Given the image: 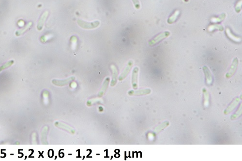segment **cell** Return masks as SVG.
<instances>
[{
	"label": "cell",
	"mask_w": 242,
	"mask_h": 161,
	"mask_svg": "<svg viewBox=\"0 0 242 161\" xmlns=\"http://www.w3.org/2000/svg\"><path fill=\"white\" fill-rule=\"evenodd\" d=\"M55 125L57 127L59 128L62 129L64 130H65V131H68V132H69L71 134H75V132L74 129L72 128L69 125H66L65 123H62V122H56L55 123Z\"/></svg>",
	"instance_id": "obj_8"
},
{
	"label": "cell",
	"mask_w": 242,
	"mask_h": 161,
	"mask_svg": "<svg viewBox=\"0 0 242 161\" xmlns=\"http://www.w3.org/2000/svg\"><path fill=\"white\" fill-rule=\"evenodd\" d=\"M75 78L74 77H71L68 78L67 79L64 80H57V79H53L52 80V83L53 84L57 86H64L66 85L69 84L71 82L75 80Z\"/></svg>",
	"instance_id": "obj_4"
},
{
	"label": "cell",
	"mask_w": 242,
	"mask_h": 161,
	"mask_svg": "<svg viewBox=\"0 0 242 161\" xmlns=\"http://www.w3.org/2000/svg\"><path fill=\"white\" fill-rule=\"evenodd\" d=\"M32 22H29L25 27H23V28L17 31L15 33L16 36H21V35L24 34L25 31H27L32 26Z\"/></svg>",
	"instance_id": "obj_14"
},
{
	"label": "cell",
	"mask_w": 242,
	"mask_h": 161,
	"mask_svg": "<svg viewBox=\"0 0 242 161\" xmlns=\"http://www.w3.org/2000/svg\"><path fill=\"white\" fill-rule=\"evenodd\" d=\"M203 92L204 93V96H205V105H206V103H208L209 99V95L206 89H203Z\"/></svg>",
	"instance_id": "obj_20"
},
{
	"label": "cell",
	"mask_w": 242,
	"mask_h": 161,
	"mask_svg": "<svg viewBox=\"0 0 242 161\" xmlns=\"http://www.w3.org/2000/svg\"><path fill=\"white\" fill-rule=\"evenodd\" d=\"M111 69L112 72V80L111 85V86L113 87L117 83V78L118 75V71L117 68L114 65H111Z\"/></svg>",
	"instance_id": "obj_9"
},
{
	"label": "cell",
	"mask_w": 242,
	"mask_h": 161,
	"mask_svg": "<svg viewBox=\"0 0 242 161\" xmlns=\"http://www.w3.org/2000/svg\"><path fill=\"white\" fill-rule=\"evenodd\" d=\"M133 64V62L132 61H130L128 62L127 66L126 67L124 71L122 73L121 75L120 76L119 78V80L120 81H122V80H124L125 78L127 77V75H128V73H129L131 69H132Z\"/></svg>",
	"instance_id": "obj_6"
},
{
	"label": "cell",
	"mask_w": 242,
	"mask_h": 161,
	"mask_svg": "<svg viewBox=\"0 0 242 161\" xmlns=\"http://www.w3.org/2000/svg\"><path fill=\"white\" fill-rule=\"evenodd\" d=\"M240 102V99L239 97H237L235 99L233 102L230 104L229 106L227 107V109L224 111V114L227 115L228 114L230 113V112L232 111V110H234L236 107L238 105L239 102Z\"/></svg>",
	"instance_id": "obj_10"
},
{
	"label": "cell",
	"mask_w": 242,
	"mask_h": 161,
	"mask_svg": "<svg viewBox=\"0 0 242 161\" xmlns=\"http://www.w3.org/2000/svg\"><path fill=\"white\" fill-rule=\"evenodd\" d=\"M133 2L134 5L135 6V7L137 9L140 8V3L139 0H132Z\"/></svg>",
	"instance_id": "obj_24"
},
{
	"label": "cell",
	"mask_w": 242,
	"mask_h": 161,
	"mask_svg": "<svg viewBox=\"0 0 242 161\" xmlns=\"http://www.w3.org/2000/svg\"><path fill=\"white\" fill-rule=\"evenodd\" d=\"M43 97L44 98H48V97H49V93L48 92H44Z\"/></svg>",
	"instance_id": "obj_26"
},
{
	"label": "cell",
	"mask_w": 242,
	"mask_h": 161,
	"mask_svg": "<svg viewBox=\"0 0 242 161\" xmlns=\"http://www.w3.org/2000/svg\"><path fill=\"white\" fill-rule=\"evenodd\" d=\"M48 16H49V12L48 11H45L43 13L41 16L40 17L37 25V29L38 31H41L42 30L45 22L46 21Z\"/></svg>",
	"instance_id": "obj_7"
},
{
	"label": "cell",
	"mask_w": 242,
	"mask_h": 161,
	"mask_svg": "<svg viewBox=\"0 0 242 161\" xmlns=\"http://www.w3.org/2000/svg\"><path fill=\"white\" fill-rule=\"evenodd\" d=\"M210 27H212V29L216 28L221 31H223L224 29L223 27L221 25H212V26H211Z\"/></svg>",
	"instance_id": "obj_25"
},
{
	"label": "cell",
	"mask_w": 242,
	"mask_h": 161,
	"mask_svg": "<svg viewBox=\"0 0 242 161\" xmlns=\"http://www.w3.org/2000/svg\"><path fill=\"white\" fill-rule=\"evenodd\" d=\"M242 105H240V107H239L238 110L237 111V112H236L234 114L232 115V117H231V120H235L237 118H239V117L241 116V114H242Z\"/></svg>",
	"instance_id": "obj_17"
},
{
	"label": "cell",
	"mask_w": 242,
	"mask_h": 161,
	"mask_svg": "<svg viewBox=\"0 0 242 161\" xmlns=\"http://www.w3.org/2000/svg\"><path fill=\"white\" fill-rule=\"evenodd\" d=\"M241 7H242V1L241 0L236 5L235 11L237 13H239L241 11Z\"/></svg>",
	"instance_id": "obj_22"
},
{
	"label": "cell",
	"mask_w": 242,
	"mask_h": 161,
	"mask_svg": "<svg viewBox=\"0 0 242 161\" xmlns=\"http://www.w3.org/2000/svg\"><path fill=\"white\" fill-rule=\"evenodd\" d=\"M203 70L205 74V78H206V81L207 84L208 85H211L212 84L213 81V77L212 74L211 73L209 69L207 66H204L203 67Z\"/></svg>",
	"instance_id": "obj_12"
},
{
	"label": "cell",
	"mask_w": 242,
	"mask_h": 161,
	"mask_svg": "<svg viewBox=\"0 0 242 161\" xmlns=\"http://www.w3.org/2000/svg\"><path fill=\"white\" fill-rule=\"evenodd\" d=\"M139 68L135 67L134 68L132 75V85L134 90L138 89V77L139 73Z\"/></svg>",
	"instance_id": "obj_5"
},
{
	"label": "cell",
	"mask_w": 242,
	"mask_h": 161,
	"mask_svg": "<svg viewBox=\"0 0 242 161\" xmlns=\"http://www.w3.org/2000/svg\"><path fill=\"white\" fill-rule=\"evenodd\" d=\"M151 90L150 89H143V90H138L137 91H130L128 92L129 95H146L151 93Z\"/></svg>",
	"instance_id": "obj_11"
},
{
	"label": "cell",
	"mask_w": 242,
	"mask_h": 161,
	"mask_svg": "<svg viewBox=\"0 0 242 161\" xmlns=\"http://www.w3.org/2000/svg\"><path fill=\"white\" fill-rule=\"evenodd\" d=\"M110 81V78H107L105 80H104V82L103 84L102 85V88H101V90L99 91V93L98 94V96L99 97H102L105 93L106 91H107V88H108V86H109Z\"/></svg>",
	"instance_id": "obj_13"
},
{
	"label": "cell",
	"mask_w": 242,
	"mask_h": 161,
	"mask_svg": "<svg viewBox=\"0 0 242 161\" xmlns=\"http://www.w3.org/2000/svg\"><path fill=\"white\" fill-rule=\"evenodd\" d=\"M226 34H227V36L228 37H229L230 38H231V39L235 40V41H239L240 40V38L236 36H234L233 34L231 33V31H230V29L229 28H227L226 30Z\"/></svg>",
	"instance_id": "obj_16"
},
{
	"label": "cell",
	"mask_w": 242,
	"mask_h": 161,
	"mask_svg": "<svg viewBox=\"0 0 242 161\" xmlns=\"http://www.w3.org/2000/svg\"><path fill=\"white\" fill-rule=\"evenodd\" d=\"M179 14V10H176L175 11L174 13L171 16L168 20V22L169 24H172L177 19V17Z\"/></svg>",
	"instance_id": "obj_15"
},
{
	"label": "cell",
	"mask_w": 242,
	"mask_h": 161,
	"mask_svg": "<svg viewBox=\"0 0 242 161\" xmlns=\"http://www.w3.org/2000/svg\"><path fill=\"white\" fill-rule=\"evenodd\" d=\"M169 35H170V33L168 31H164L163 33H161L154 38H153L152 40H150L149 42V45L150 46H153L159 43L163 39L167 38L169 36Z\"/></svg>",
	"instance_id": "obj_2"
},
{
	"label": "cell",
	"mask_w": 242,
	"mask_h": 161,
	"mask_svg": "<svg viewBox=\"0 0 242 161\" xmlns=\"http://www.w3.org/2000/svg\"><path fill=\"white\" fill-rule=\"evenodd\" d=\"M238 60L237 58L234 59L231 64V66L229 71L226 73V77L227 78H230L235 74L237 68L238 67Z\"/></svg>",
	"instance_id": "obj_3"
},
{
	"label": "cell",
	"mask_w": 242,
	"mask_h": 161,
	"mask_svg": "<svg viewBox=\"0 0 242 161\" xmlns=\"http://www.w3.org/2000/svg\"><path fill=\"white\" fill-rule=\"evenodd\" d=\"M168 125V122H165L164 123H162V125H160V128L158 127L156 128V131L157 132H159V131L160 130H162L163 129L165 128Z\"/></svg>",
	"instance_id": "obj_21"
},
{
	"label": "cell",
	"mask_w": 242,
	"mask_h": 161,
	"mask_svg": "<svg viewBox=\"0 0 242 161\" xmlns=\"http://www.w3.org/2000/svg\"><path fill=\"white\" fill-rule=\"evenodd\" d=\"M47 130H48V127L46 126L43 129L42 132V142L43 144H47L46 143V138H47Z\"/></svg>",
	"instance_id": "obj_19"
},
{
	"label": "cell",
	"mask_w": 242,
	"mask_h": 161,
	"mask_svg": "<svg viewBox=\"0 0 242 161\" xmlns=\"http://www.w3.org/2000/svg\"><path fill=\"white\" fill-rule=\"evenodd\" d=\"M226 17V14H222L220 15L219 17L218 18H215V21L216 22H221L223 21L224 20V18H225Z\"/></svg>",
	"instance_id": "obj_23"
},
{
	"label": "cell",
	"mask_w": 242,
	"mask_h": 161,
	"mask_svg": "<svg viewBox=\"0 0 242 161\" xmlns=\"http://www.w3.org/2000/svg\"><path fill=\"white\" fill-rule=\"evenodd\" d=\"M78 24L80 27L85 29H93L98 27L100 25L99 21H96L93 22H88L81 20H78Z\"/></svg>",
	"instance_id": "obj_1"
},
{
	"label": "cell",
	"mask_w": 242,
	"mask_h": 161,
	"mask_svg": "<svg viewBox=\"0 0 242 161\" xmlns=\"http://www.w3.org/2000/svg\"><path fill=\"white\" fill-rule=\"evenodd\" d=\"M14 63V62L13 60H11V61H9V62H7V63L4 64L2 66H0V72L2 71L3 70L6 69L7 68L10 67L11 65H13Z\"/></svg>",
	"instance_id": "obj_18"
}]
</instances>
